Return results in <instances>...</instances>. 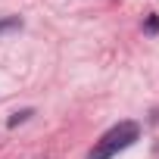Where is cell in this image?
I'll return each instance as SVG.
<instances>
[{"instance_id": "1", "label": "cell", "mask_w": 159, "mask_h": 159, "mask_svg": "<svg viewBox=\"0 0 159 159\" xmlns=\"http://www.w3.org/2000/svg\"><path fill=\"white\" fill-rule=\"evenodd\" d=\"M137 134H140L137 122H119L116 128H109V131L94 143V150L88 153V159H112L116 153L128 150V147L137 140Z\"/></svg>"}, {"instance_id": "2", "label": "cell", "mask_w": 159, "mask_h": 159, "mask_svg": "<svg viewBox=\"0 0 159 159\" xmlns=\"http://www.w3.org/2000/svg\"><path fill=\"white\" fill-rule=\"evenodd\" d=\"M147 31H150V34L159 31V16H150V19H147Z\"/></svg>"}, {"instance_id": "3", "label": "cell", "mask_w": 159, "mask_h": 159, "mask_svg": "<svg viewBox=\"0 0 159 159\" xmlns=\"http://www.w3.org/2000/svg\"><path fill=\"white\" fill-rule=\"evenodd\" d=\"M10 28H19V19H7V22H0V34L10 31Z\"/></svg>"}, {"instance_id": "4", "label": "cell", "mask_w": 159, "mask_h": 159, "mask_svg": "<svg viewBox=\"0 0 159 159\" xmlns=\"http://www.w3.org/2000/svg\"><path fill=\"white\" fill-rule=\"evenodd\" d=\"M28 116H31V112H19V116H13V119H10V125H19V122H22V119H28Z\"/></svg>"}]
</instances>
